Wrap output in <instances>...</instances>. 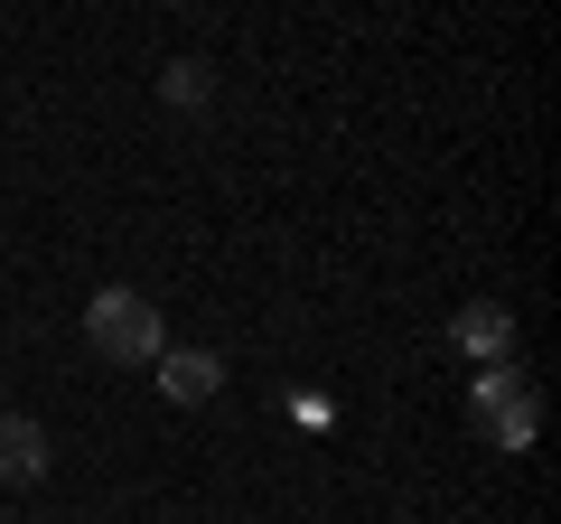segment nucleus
<instances>
[{
	"label": "nucleus",
	"mask_w": 561,
	"mask_h": 524,
	"mask_svg": "<svg viewBox=\"0 0 561 524\" xmlns=\"http://www.w3.org/2000/svg\"><path fill=\"white\" fill-rule=\"evenodd\" d=\"M84 346H94L103 365H160L169 319H160V300H140V291H94V300H84Z\"/></svg>",
	"instance_id": "nucleus-1"
},
{
	"label": "nucleus",
	"mask_w": 561,
	"mask_h": 524,
	"mask_svg": "<svg viewBox=\"0 0 561 524\" xmlns=\"http://www.w3.org/2000/svg\"><path fill=\"white\" fill-rule=\"evenodd\" d=\"M478 431L496 449H534V431H542V403H534V375H515V356L505 365H478Z\"/></svg>",
	"instance_id": "nucleus-2"
},
{
	"label": "nucleus",
	"mask_w": 561,
	"mask_h": 524,
	"mask_svg": "<svg viewBox=\"0 0 561 524\" xmlns=\"http://www.w3.org/2000/svg\"><path fill=\"white\" fill-rule=\"evenodd\" d=\"M449 338H459V356H478V365H505V356H515V309H505V300H468Z\"/></svg>",
	"instance_id": "nucleus-3"
},
{
	"label": "nucleus",
	"mask_w": 561,
	"mask_h": 524,
	"mask_svg": "<svg viewBox=\"0 0 561 524\" xmlns=\"http://www.w3.org/2000/svg\"><path fill=\"white\" fill-rule=\"evenodd\" d=\"M216 384H225V365L206 346H160V394L169 403H216Z\"/></svg>",
	"instance_id": "nucleus-4"
},
{
	"label": "nucleus",
	"mask_w": 561,
	"mask_h": 524,
	"mask_svg": "<svg viewBox=\"0 0 561 524\" xmlns=\"http://www.w3.org/2000/svg\"><path fill=\"white\" fill-rule=\"evenodd\" d=\"M47 478V431L28 412H0V487H28Z\"/></svg>",
	"instance_id": "nucleus-5"
},
{
	"label": "nucleus",
	"mask_w": 561,
	"mask_h": 524,
	"mask_svg": "<svg viewBox=\"0 0 561 524\" xmlns=\"http://www.w3.org/2000/svg\"><path fill=\"white\" fill-rule=\"evenodd\" d=\"M160 94H169V103H179V113H187V103H206V94H216V76H206L197 57H179V66H169V76H160Z\"/></svg>",
	"instance_id": "nucleus-6"
}]
</instances>
